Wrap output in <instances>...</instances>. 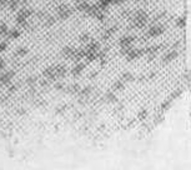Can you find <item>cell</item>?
Wrapping results in <instances>:
<instances>
[{
  "instance_id": "cell-1",
  "label": "cell",
  "mask_w": 191,
  "mask_h": 170,
  "mask_svg": "<svg viewBox=\"0 0 191 170\" xmlns=\"http://www.w3.org/2000/svg\"><path fill=\"white\" fill-rule=\"evenodd\" d=\"M147 19H149V16L146 14V11H144V10L136 11L135 16H134V26H136V28H143L145 24L147 23Z\"/></svg>"
},
{
  "instance_id": "cell-2",
  "label": "cell",
  "mask_w": 191,
  "mask_h": 170,
  "mask_svg": "<svg viewBox=\"0 0 191 170\" xmlns=\"http://www.w3.org/2000/svg\"><path fill=\"white\" fill-rule=\"evenodd\" d=\"M71 14H73V9H70L68 4H61V5L57 8V19L65 20V19L70 18Z\"/></svg>"
},
{
  "instance_id": "cell-3",
  "label": "cell",
  "mask_w": 191,
  "mask_h": 170,
  "mask_svg": "<svg viewBox=\"0 0 191 170\" xmlns=\"http://www.w3.org/2000/svg\"><path fill=\"white\" fill-rule=\"evenodd\" d=\"M14 75H15L14 71H8V73H5V74H1V75H0V86H3V85H4V86H5V85H9Z\"/></svg>"
},
{
  "instance_id": "cell-4",
  "label": "cell",
  "mask_w": 191,
  "mask_h": 170,
  "mask_svg": "<svg viewBox=\"0 0 191 170\" xmlns=\"http://www.w3.org/2000/svg\"><path fill=\"white\" fill-rule=\"evenodd\" d=\"M143 54H144V50H138V49L132 48L131 50L129 51L127 55H126V59H127V61H132V60H135V59H138V58H140Z\"/></svg>"
},
{
  "instance_id": "cell-5",
  "label": "cell",
  "mask_w": 191,
  "mask_h": 170,
  "mask_svg": "<svg viewBox=\"0 0 191 170\" xmlns=\"http://www.w3.org/2000/svg\"><path fill=\"white\" fill-rule=\"evenodd\" d=\"M43 75L45 78H48L49 80H55L56 79V75H55V66H49L48 69L44 70Z\"/></svg>"
},
{
  "instance_id": "cell-6",
  "label": "cell",
  "mask_w": 191,
  "mask_h": 170,
  "mask_svg": "<svg viewBox=\"0 0 191 170\" xmlns=\"http://www.w3.org/2000/svg\"><path fill=\"white\" fill-rule=\"evenodd\" d=\"M163 31H164V28H163V26L154 25V26L150 28V30H149L147 35H149V36H159V35L163 34Z\"/></svg>"
},
{
  "instance_id": "cell-7",
  "label": "cell",
  "mask_w": 191,
  "mask_h": 170,
  "mask_svg": "<svg viewBox=\"0 0 191 170\" xmlns=\"http://www.w3.org/2000/svg\"><path fill=\"white\" fill-rule=\"evenodd\" d=\"M135 41L134 36H122L121 39L119 40V45L120 46H127V45H132V43Z\"/></svg>"
},
{
  "instance_id": "cell-8",
  "label": "cell",
  "mask_w": 191,
  "mask_h": 170,
  "mask_svg": "<svg viewBox=\"0 0 191 170\" xmlns=\"http://www.w3.org/2000/svg\"><path fill=\"white\" fill-rule=\"evenodd\" d=\"M85 55H86V50H85V49H79V50L74 51L71 59L74 61H79V60H81L82 58H85Z\"/></svg>"
},
{
  "instance_id": "cell-9",
  "label": "cell",
  "mask_w": 191,
  "mask_h": 170,
  "mask_svg": "<svg viewBox=\"0 0 191 170\" xmlns=\"http://www.w3.org/2000/svg\"><path fill=\"white\" fill-rule=\"evenodd\" d=\"M177 51H170V53H167L166 55H164V58H163V63H165V64H169V63H171V61L174 60V59H176L177 58Z\"/></svg>"
},
{
  "instance_id": "cell-10",
  "label": "cell",
  "mask_w": 191,
  "mask_h": 170,
  "mask_svg": "<svg viewBox=\"0 0 191 170\" xmlns=\"http://www.w3.org/2000/svg\"><path fill=\"white\" fill-rule=\"evenodd\" d=\"M116 30H118V28H116V26L107 29V30H105V31L102 33L101 39H102V40H107L109 38H111V35H114V34H115V31H116Z\"/></svg>"
},
{
  "instance_id": "cell-11",
  "label": "cell",
  "mask_w": 191,
  "mask_h": 170,
  "mask_svg": "<svg viewBox=\"0 0 191 170\" xmlns=\"http://www.w3.org/2000/svg\"><path fill=\"white\" fill-rule=\"evenodd\" d=\"M84 68H85V65L82 64V63H79L78 65H75L73 68V70H71V74L74 76H79L80 74L82 73V70H84Z\"/></svg>"
},
{
  "instance_id": "cell-12",
  "label": "cell",
  "mask_w": 191,
  "mask_h": 170,
  "mask_svg": "<svg viewBox=\"0 0 191 170\" xmlns=\"http://www.w3.org/2000/svg\"><path fill=\"white\" fill-rule=\"evenodd\" d=\"M99 49H100V44H99L98 41H91L88 46L85 48V50L86 51H99Z\"/></svg>"
},
{
  "instance_id": "cell-13",
  "label": "cell",
  "mask_w": 191,
  "mask_h": 170,
  "mask_svg": "<svg viewBox=\"0 0 191 170\" xmlns=\"http://www.w3.org/2000/svg\"><path fill=\"white\" fill-rule=\"evenodd\" d=\"M99 10H100V9H99L98 4H94V5H89V8L86 9L85 13L88 15H90V16H95V14H96Z\"/></svg>"
},
{
  "instance_id": "cell-14",
  "label": "cell",
  "mask_w": 191,
  "mask_h": 170,
  "mask_svg": "<svg viewBox=\"0 0 191 170\" xmlns=\"http://www.w3.org/2000/svg\"><path fill=\"white\" fill-rule=\"evenodd\" d=\"M74 51H75V49H73L71 46H65L63 50H61V55L64 58H71Z\"/></svg>"
},
{
  "instance_id": "cell-15",
  "label": "cell",
  "mask_w": 191,
  "mask_h": 170,
  "mask_svg": "<svg viewBox=\"0 0 191 170\" xmlns=\"http://www.w3.org/2000/svg\"><path fill=\"white\" fill-rule=\"evenodd\" d=\"M65 74H66V68H64V66H61V65H56L55 66V75H56V78H63V76H65Z\"/></svg>"
},
{
  "instance_id": "cell-16",
  "label": "cell",
  "mask_w": 191,
  "mask_h": 170,
  "mask_svg": "<svg viewBox=\"0 0 191 170\" xmlns=\"http://www.w3.org/2000/svg\"><path fill=\"white\" fill-rule=\"evenodd\" d=\"M93 92V89H91V86H85V88H82L79 90V95H80V98H88L89 95L91 94Z\"/></svg>"
},
{
  "instance_id": "cell-17",
  "label": "cell",
  "mask_w": 191,
  "mask_h": 170,
  "mask_svg": "<svg viewBox=\"0 0 191 170\" xmlns=\"http://www.w3.org/2000/svg\"><path fill=\"white\" fill-rule=\"evenodd\" d=\"M76 5V9L80 10V11H86V9L89 8L90 4L88 1H85V0H81V1H79L78 4H75Z\"/></svg>"
},
{
  "instance_id": "cell-18",
  "label": "cell",
  "mask_w": 191,
  "mask_h": 170,
  "mask_svg": "<svg viewBox=\"0 0 191 170\" xmlns=\"http://www.w3.org/2000/svg\"><path fill=\"white\" fill-rule=\"evenodd\" d=\"M8 36H9L10 39H18L19 36H20V33L16 30V29H14V30H10V31H8Z\"/></svg>"
},
{
  "instance_id": "cell-19",
  "label": "cell",
  "mask_w": 191,
  "mask_h": 170,
  "mask_svg": "<svg viewBox=\"0 0 191 170\" xmlns=\"http://www.w3.org/2000/svg\"><path fill=\"white\" fill-rule=\"evenodd\" d=\"M8 4H9V9L14 11V10L18 9L19 0H9V1H8Z\"/></svg>"
},
{
  "instance_id": "cell-20",
  "label": "cell",
  "mask_w": 191,
  "mask_h": 170,
  "mask_svg": "<svg viewBox=\"0 0 191 170\" xmlns=\"http://www.w3.org/2000/svg\"><path fill=\"white\" fill-rule=\"evenodd\" d=\"M105 99H106L107 103H116V101H118V99H116V96L113 93H107L105 95Z\"/></svg>"
},
{
  "instance_id": "cell-21",
  "label": "cell",
  "mask_w": 191,
  "mask_h": 170,
  "mask_svg": "<svg viewBox=\"0 0 191 170\" xmlns=\"http://www.w3.org/2000/svg\"><path fill=\"white\" fill-rule=\"evenodd\" d=\"M120 48H121V49H120V54L126 56L127 54H129V51L132 49V45H127V46H120Z\"/></svg>"
},
{
  "instance_id": "cell-22",
  "label": "cell",
  "mask_w": 191,
  "mask_h": 170,
  "mask_svg": "<svg viewBox=\"0 0 191 170\" xmlns=\"http://www.w3.org/2000/svg\"><path fill=\"white\" fill-rule=\"evenodd\" d=\"M8 31H9V30H8L6 24H4V23L0 24V36H6Z\"/></svg>"
},
{
  "instance_id": "cell-23",
  "label": "cell",
  "mask_w": 191,
  "mask_h": 170,
  "mask_svg": "<svg viewBox=\"0 0 191 170\" xmlns=\"http://www.w3.org/2000/svg\"><path fill=\"white\" fill-rule=\"evenodd\" d=\"M28 54V49L26 48H19L18 50H16V55L18 56H25Z\"/></svg>"
},
{
  "instance_id": "cell-24",
  "label": "cell",
  "mask_w": 191,
  "mask_h": 170,
  "mask_svg": "<svg viewBox=\"0 0 191 170\" xmlns=\"http://www.w3.org/2000/svg\"><path fill=\"white\" fill-rule=\"evenodd\" d=\"M95 18L98 20H104L105 19V10H99L96 14H95Z\"/></svg>"
},
{
  "instance_id": "cell-25",
  "label": "cell",
  "mask_w": 191,
  "mask_h": 170,
  "mask_svg": "<svg viewBox=\"0 0 191 170\" xmlns=\"http://www.w3.org/2000/svg\"><path fill=\"white\" fill-rule=\"evenodd\" d=\"M54 23H55V18H53V16L48 15V16H46V23H45V25H46V26H51Z\"/></svg>"
},
{
  "instance_id": "cell-26",
  "label": "cell",
  "mask_w": 191,
  "mask_h": 170,
  "mask_svg": "<svg viewBox=\"0 0 191 170\" xmlns=\"http://www.w3.org/2000/svg\"><path fill=\"white\" fill-rule=\"evenodd\" d=\"M90 40V34L89 33H84V34H81L80 36V41H82V43H86V41Z\"/></svg>"
},
{
  "instance_id": "cell-27",
  "label": "cell",
  "mask_w": 191,
  "mask_h": 170,
  "mask_svg": "<svg viewBox=\"0 0 191 170\" xmlns=\"http://www.w3.org/2000/svg\"><path fill=\"white\" fill-rule=\"evenodd\" d=\"M36 83V76H29L28 79H26V84L28 85H30V86H33Z\"/></svg>"
},
{
  "instance_id": "cell-28",
  "label": "cell",
  "mask_w": 191,
  "mask_h": 170,
  "mask_svg": "<svg viewBox=\"0 0 191 170\" xmlns=\"http://www.w3.org/2000/svg\"><path fill=\"white\" fill-rule=\"evenodd\" d=\"M122 88H124V81L122 80L116 81L115 84H114V90H120V89H122Z\"/></svg>"
},
{
  "instance_id": "cell-29",
  "label": "cell",
  "mask_w": 191,
  "mask_h": 170,
  "mask_svg": "<svg viewBox=\"0 0 191 170\" xmlns=\"http://www.w3.org/2000/svg\"><path fill=\"white\" fill-rule=\"evenodd\" d=\"M122 81H130L132 80V75L130 73H125V74H122V79H121Z\"/></svg>"
},
{
  "instance_id": "cell-30",
  "label": "cell",
  "mask_w": 191,
  "mask_h": 170,
  "mask_svg": "<svg viewBox=\"0 0 191 170\" xmlns=\"http://www.w3.org/2000/svg\"><path fill=\"white\" fill-rule=\"evenodd\" d=\"M79 90H80V86L78 84H74V86H71V88L69 89V92L73 93V94H76V93H79Z\"/></svg>"
},
{
  "instance_id": "cell-31",
  "label": "cell",
  "mask_w": 191,
  "mask_h": 170,
  "mask_svg": "<svg viewBox=\"0 0 191 170\" xmlns=\"http://www.w3.org/2000/svg\"><path fill=\"white\" fill-rule=\"evenodd\" d=\"M185 24H186V22H185V18H180V19H177L176 25H177L179 28H184V26H185Z\"/></svg>"
},
{
  "instance_id": "cell-32",
  "label": "cell",
  "mask_w": 191,
  "mask_h": 170,
  "mask_svg": "<svg viewBox=\"0 0 191 170\" xmlns=\"http://www.w3.org/2000/svg\"><path fill=\"white\" fill-rule=\"evenodd\" d=\"M146 117H147V111H146V110H141L140 113H139V119H140V120L145 119Z\"/></svg>"
},
{
  "instance_id": "cell-33",
  "label": "cell",
  "mask_w": 191,
  "mask_h": 170,
  "mask_svg": "<svg viewBox=\"0 0 191 170\" xmlns=\"http://www.w3.org/2000/svg\"><path fill=\"white\" fill-rule=\"evenodd\" d=\"M6 48H8V44L5 43V41H3V43H0V53L4 51V50H6Z\"/></svg>"
},
{
  "instance_id": "cell-34",
  "label": "cell",
  "mask_w": 191,
  "mask_h": 170,
  "mask_svg": "<svg viewBox=\"0 0 191 170\" xmlns=\"http://www.w3.org/2000/svg\"><path fill=\"white\" fill-rule=\"evenodd\" d=\"M56 90H63V88H64V85L61 84V83H57V84H55V86H54Z\"/></svg>"
},
{
  "instance_id": "cell-35",
  "label": "cell",
  "mask_w": 191,
  "mask_h": 170,
  "mask_svg": "<svg viewBox=\"0 0 191 170\" xmlns=\"http://www.w3.org/2000/svg\"><path fill=\"white\" fill-rule=\"evenodd\" d=\"M4 68H5V61H4L1 58H0V70H3Z\"/></svg>"
},
{
  "instance_id": "cell-36",
  "label": "cell",
  "mask_w": 191,
  "mask_h": 170,
  "mask_svg": "<svg viewBox=\"0 0 191 170\" xmlns=\"http://www.w3.org/2000/svg\"><path fill=\"white\" fill-rule=\"evenodd\" d=\"M169 106H170V103H169V101H166V103H164L161 108H163V109H169Z\"/></svg>"
},
{
  "instance_id": "cell-37",
  "label": "cell",
  "mask_w": 191,
  "mask_h": 170,
  "mask_svg": "<svg viewBox=\"0 0 191 170\" xmlns=\"http://www.w3.org/2000/svg\"><path fill=\"white\" fill-rule=\"evenodd\" d=\"M8 1L9 0H0V5H5V4H8Z\"/></svg>"
},
{
  "instance_id": "cell-38",
  "label": "cell",
  "mask_w": 191,
  "mask_h": 170,
  "mask_svg": "<svg viewBox=\"0 0 191 170\" xmlns=\"http://www.w3.org/2000/svg\"><path fill=\"white\" fill-rule=\"evenodd\" d=\"M15 90H16V86H10V89H9V92H10V93H14V92H15Z\"/></svg>"
},
{
  "instance_id": "cell-39",
  "label": "cell",
  "mask_w": 191,
  "mask_h": 170,
  "mask_svg": "<svg viewBox=\"0 0 191 170\" xmlns=\"http://www.w3.org/2000/svg\"><path fill=\"white\" fill-rule=\"evenodd\" d=\"M96 74H98L96 71H95V73H91V76H90V78H95V76H96Z\"/></svg>"
},
{
  "instance_id": "cell-40",
  "label": "cell",
  "mask_w": 191,
  "mask_h": 170,
  "mask_svg": "<svg viewBox=\"0 0 191 170\" xmlns=\"http://www.w3.org/2000/svg\"><path fill=\"white\" fill-rule=\"evenodd\" d=\"M19 114H25V110H24V109H20V110H19Z\"/></svg>"
},
{
  "instance_id": "cell-41",
  "label": "cell",
  "mask_w": 191,
  "mask_h": 170,
  "mask_svg": "<svg viewBox=\"0 0 191 170\" xmlns=\"http://www.w3.org/2000/svg\"><path fill=\"white\" fill-rule=\"evenodd\" d=\"M79 1H81V0H75V4H78Z\"/></svg>"
},
{
  "instance_id": "cell-42",
  "label": "cell",
  "mask_w": 191,
  "mask_h": 170,
  "mask_svg": "<svg viewBox=\"0 0 191 170\" xmlns=\"http://www.w3.org/2000/svg\"><path fill=\"white\" fill-rule=\"evenodd\" d=\"M0 6H1V5H0Z\"/></svg>"
}]
</instances>
